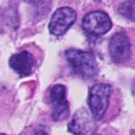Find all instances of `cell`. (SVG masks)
Returning a JSON list of instances; mask_svg holds the SVG:
<instances>
[{"label": "cell", "mask_w": 135, "mask_h": 135, "mask_svg": "<svg viewBox=\"0 0 135 135\" xmlns=\"http://www.w3.org/2000/svg\"><path fill=\"white\" fill-rule=\"evenodd\" d=\"M133 95H135V80H134L133 84Z\"/></svg>", "instance_id": "11"}, {"label": "cell", "mask_w": 135, "mask_h": 135, "mask_svg": "<svg viewBox=\"0 0 135 135\" xmlns=\"http://www.w3.org/2000/svg\"><path fill=\"white\" fill-rule=\"evenodd\" d=\"M92 114L85 109L77 110L69 124V131L73 135H92L95 129V123Z\"/></svg>", "instance_id": "5"}, {"label": "cell", "mask_w": 135, "mask_h": 135, "mask_svg": "<svg viewBox=\"0 0 135 135\" xmlns=\"http://www.w3.org/2000/svg\"><path fill=\"white\" fill-rule=\"evenodd\" d=\"M2 135H5V134H2Z\"/></svg>", "instance_id": "13"}, {"label": "cell", "mask_w": 135, "mask_h": 135, "mask_svg": "<svg viewBox=\"0 0 135 135\" xmlns=\"http://www.w3.org/2000/svg\"><path fill=\"white\" fill-rule=\"evenodd\" d=\"M134 135H135V132H134Z\"/></svg>", "instance_id": "12"}, {"label": "cell", "mask_w": 135, "mask_h": 135, "mask_svg": "<svg viewBox=\"0 0 135 135\" xmlns=\"http://www.w3.org/2000/svg\"><path fill=\"white\" fill-rule=\"evenodd\" d=\"M118 12L124 18L135 21V0L126 1L118 7Z\"/></svg>", "instance_id": "9"}, {"label": "cell", "mask_w": 135, "mask_h": 135, "mask_svg": "<svg viewBox=\"0 0 135 135\" xmlns=\"http://www.w3.org/2000/svg\"><path fill=\"white\" fill-rule=\"evenodd\" d=\"M9 64L19 76L26 77L32 73L36 60L30 52L22 51L12 55L9 60Z\"/></svg>", "instance_id": "8"}, {"label": "cell", "mask_w": 135, "mask_h": 135, "mask_svg": "<svg viewBox=\"0 0 135 135\" xmlns=\"http://www.w3.org/2000/svg\"><path fill=\"white\" fill-rule=\"evenodd\" d=\"M65 56L73 71L80 77L91 79L97 74V62L91 53L81 50L69 49L65 52Z\"/></svg>", "instance_id": "1"}, {"label": "cell", "mask_w": 135, "mask_h": 135, "mask_svg": "<svg viewBox=\"0 0 135 135\" xmlns=\"http://www.w3.org/2000/svg\"><path fill=\"white\" fill-rule=\"evenodd\" d=\"M76 13L69 7H61L52 16L49 26V31L55 36L64 34L76 21Z\"/></svg>", "instance_id": "4"}, {"label": "cell", "mask_w": 135, "mask_h": 135, "mask_svg": "<svg viewBox=\"0 0 135 135\" xmlns=\"http://www.w3.org/2000/svg\"><path fill=\"white\" fill-rule=\"evenodd\" d=\"M33 135H48V133L46 132H45L44 130H39V131L36 132Z\"/></svg>", "instance_id": "10"}, {"label": "cell", "mask_w": 135, "mask_h": 135, "mask_svg": "<svg viewBox=\"0 0 135 135\" xmlns=\"http://www.w3.org/2000/svg\"><path fill=\"white\" fill-rule=\"evenodd\" d=\"M110 87L105 84H97L89 91L88 105L95 119H101L109 104Z\"/></svg>", "instance_id": "2"}, {"label": "cell", "mask_w": 135, "mask_h": 135, "mask_svg": "<svg viewBox=\"0 0 135 135\" xmlns=\"http://www.w3.org/2000/svg\"><path fill=\"white\" fill-rule=\"evenodd\" d=\"M110 55L116 63H123L130 56V44L128 37L122 33L114 34L109 45Z\"/></svg>", "instance_id": "7"}, {"label": "cell", "mask_w": 135, "mask_h": 135, "mask_svg": "<svg viewBox=\"0 0 135 135\" xmlns=\"http://www.w3.org/2000/svg\"><path fill=\"white\" fill-rule=\"evenodd\" d=\"M83 28L89 34L101 36L107 33L112 26L108 15L102 11H93L83 19Z\"/></svg>", "instance_id": "3"}, {"label": "cell", "mask_w": 135, "mask_h": 135, "mask_svg": "<svg viewBox=\"0 0 135 135\" xmlns=\"http://www.w3.org/2000/svg\"><path fill=\"white\" fill-rule=\"evenodd\" d=\"M50 99L53 106L52 114L54 121H60L69 117V105L66 99L65 87L60 84L55 85L50 92Z\"/></svg>", "instance_id": "6"}]
</instances>
